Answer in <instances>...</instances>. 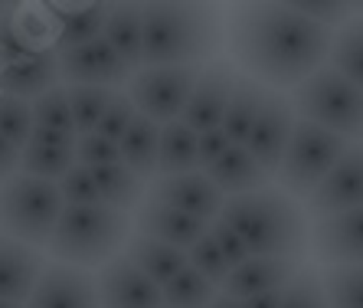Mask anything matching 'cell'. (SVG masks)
Here are the masks:
<instances>
[{
  "label": "cell",
  "mask_w": 363,
  "mask_h": 308,
  "mask_svg": "<svg viewBox=\"0 0 363 308\" xmlns=\"http://www.w3.org/2000/svg\"><path fill=\"white\" fill-rule=\"evenodd\" d=\"M295 121H298V115H295V109H291V102H288V95L265 92V102L252 121V131L245 138V148H249V154L262 164L272 177L279 171L281 154H285V148H288V138H291Z\"/></svg>",
  "instance_id": "obj_12"
},
{
  "label": "cell",
  "mask_w": 363,
  "mask_h": 308,
  "mask_svg": "<svg viewBox=\"0 0 363 308\" xmlns=\"http://www.w3.org/2000/svg\"><path fill=\"white\" fill-rule=\"evenodd\" d=\"M328 66L363 92V13L350 17L340 30H334Z\"/></svg>",
  "instance_id": "obj_27"
},
{
  "label": "cell",
  "mask_w": 363,
  "mask_h": 308,
  "mask_svg": "<svg viewBox=\"0 0 363 308\" xmlns=\"http://www.w3.org/2000/svg\"><path fill=\"white\" fill-rule=\"evenodd\" d=\"M7 17H10V13H7V7H0V30H4V23H7Z\"/></svg>",
  "instance_id": "obj_47"
},
{
  "label": "cell",
  "mask_w": 363,
  "mask_h": 308,
  "mask_svg": "<svg viewBox=\"0 0 363 308\" xmlns=\"http://www.w3.org/2000/svg\"><path fill=\"white\" fill-rule=\"evenodd\" d=\"M131 236V216L108 207H62L60 223L52 230L50 249L52 263L76 265V269H101L115 256H121Z\"/></svg>",
  "instance_id": "obj_4"
},
{
  "label": "cell",
  "mask_w": 363,
  "mask_h": 308,
  "mask_svg": "<svg viewBox=\"0 0 363 308\" xmlns=\"http://www.w3.org/2000/svg\"><path fill=\"white\" fill-rule=\"evenodd\" d=\"M56 187H60V197L66 207H95L99 204V187H95V180H92V171H85L79 164L56 180Z\"/></svg>",
  "instance_id": "obj_39"
},
{
  "label": "cell",
  "mask_w": 363,
  "mask_h": 308,
  "mask_svg": "<svg viewBox=\"0 0 363 308\" xmlns=\"http://www.w3.org/2000/svg\"><path fill=\"white\" fill-rule=\"evenodd\" d=\"M161 292H164V305L170 308H210V302L220 295V289L206 282L190 265H184L167 285H161Z\"/></svg>",
  "instance_id": "obj_31"
},
{
  "label": "cell",
  "mask_w": 363,
  "mask_h": 308,
  "mask_svg": "<svg viewBox=\"0 0 363 308\" xmlns=\"http://www.w3.org/2000/svg\"><path fill=\"white\" fill-rule=\"evenodd\" d=\"M347 141L340 135H330L321 125H311V121L298 119L291 138H288V148L281 154V164L275 171V187H281L288 197H295L298 204L311 197L318 184L334 171V164L340 161V154L347 151Z\"/></svg>",
  "instance_id": "obj_7"
},
{
  "label": "cell",
  "mask_w": 363,
  "mask_h": 308,
  "mask_svg": "<svg viewBox=\"0 0 363 308\" xmlns=\"http://www.w3.org/2000/svg\"><path fill=\"white\" fill-rule=\"evenodd\" d=\"M265 92H269V89H262L255 79L239 72V82H236V89H233V99H229L226 115H223V125H220L233 145H245L255 115H259V109H262V102H265Z\"/></svg>",
  "instance_id": "obj_28"
},
{
  "label": "cell",
  "mask_w": 363,
  "mask_h": 308,
  "mask_svg": "<svg viewBox=\"0 0 363 308\" xmlns=\"http://www.w3.org/2000/svg\"><path fill=\"white\" fill-rule=\"evenodd\" d=\"M321 285L328 308H363V265H328Z\"/></svg>",
  "instance_id": "obj_32"
},
{
  "label": "cell",
  "mask_w": 363,
  "mask_h": 308,
  "mask_svg": "<svg viewBox=\"0 0 363 308\" xmlns=\"http://www.w3.org/2000/svg\"><path fill=\"white\" fill-rule=\"evenodd\" d=\"M220 220L229 223L252 256L308 259L311 249V223L304 207L288 197L281 187H262L252 194L226 197Z\"/></svg>",
  "instance_id": "obj_2"
},
{
  "label": "cell",
  "mask_w": 363,
  "mask_h": 308,
  "mask_svg": "<svg viewBox=\"0 0 363 308\" xmlns=\"http://www.w3.org/2000/svg\"><path fill=\"white\" fill-rule=\"evenodd\" d=\"M210 184L220 190L223 197H239V194H252V190H262V187H272V174L265 171L262 164L255 161L249 148L245 145H233L220 161L213 164L206 171Z\"/></svg>",
  "instance_id": "obj_22"
},
{
  "label": "cell",
  "mask_w": 363,
  "mask_h": 308,
  "mask_svg": "<svg viewBox=\"0 0 363 308\" xmlns=\"http://www.w3.org/2000/svg\"><path fill=\"white\" fill-rule=\"evenodd\" d=\"M301 259H279V256H249L242 265H236L223 282V295L236 302L255 299L265 292H281L298 273H301Z\"/></svg>",
  "instance_id": "obj_17"
},
{
  "label": "cell",
  "mask_w": 363,
  "mask_h": 308,
  "mask_svg": "<svg viewBox=\"0 0 363 308\" xmlns=\"http://www.w3.org/2000/svg\"><path fill=\"white\" fill-rule=\"evenodd\" d=\"M279 308H328L321 285V269H314L311 263L301 265V273L281 289Z\"/></svg>",
  "instance_id": "obj_34"
},
{
  "label": "cell",
  "mask_w": 363,
  "mask_h": 308,
  "mask_svg": "<svg viewBox=\"0 0 363 308\" xmlns=\"http://www.w3.org/2000/svg\"><path fill=\"white\" fill-rule=\"evenodd\" d=\"M203 66H144L128 82V99L138 115L151 119L154 125L180 121L186 102L196 89Z\"/></svg>",
  "instance_id": "obj_8"
},
{
  "label": "cell",
  "mask_w": 363,
  "mask_h": 308,
  "mask_svg": "<svg viewBox=\"0 0 363 308\" xmlns=\"http://www.w3.org/2000/svg\"><path fill=\"white\" fill-rule=\"evenodd\" d=\"M206 233H210V240L216 243V246H220V253L226 256V263L233 265V269H236V265H242L245 259L252 256V253L245 249V243L236 236V230H233L229 223H223L220 216H216V220H213L210 226H206Z\"/></svg>",
  "instance_id": "obj_42"
},
{
  "label": "cell",
  "mask_w": 363,
  "mask_h": 308,
  "mask_svg": "<svg viewBox=\"0 0 363 308\" xmlns=\"http://www.w3.org/2000/svg\"><path fill=\"white\" fill-rule=\"evenodd\" d=\"M23 308H99L95 275L62 263L43 265Z\"/></svg>",
  "instance_id": "obj_15"
},
{
  "label": "cell",
  "mask_w": 363,
  "mask_h": 308,
  "mask_svg": "<svg viewBox=\"0 0 363 308\" xmlns=\"http://www.w3.org/2000/svg\"><path fill=\"white\" fill-rule=\"evenodd\" d=\"M92 180L99 187V204L118 214H131L135 207H141L144 197V180L131 174L125 164H108V167H95Z\"/></svg>",
  "instance_id": "obj_29"
},
{
  "label": "cell",
  "mask_w": 363,
  "mask_h": 308,
  "mask_svg": "<svg viewBox=\"0 0 363 308\" xmlns=\"http://www.w3.org/2000/svg\"><path fill=\"white\" fill-rule=\"evenodd\" d=\"M288 7L295 10L298 17L304 20H311V23L324 26V30H340V26L350 20V10L354 7H347V4H314V0H295V4H288Z\"/></svg>",
  "instance_id": "obj_41"
},
{
  "label": "cell",
  "mask_w": 363,
  "mask_h": 308,
  "mask_svg": "<svg viewBox=\"0 0 363 308\" xmlns=\"http://www.w3.org/2000/svg\"><path fill=\"white\" fill-rule=\"evenodd\" d=\"M76 164L85 171H95V167H108V164H121V151L115 141L101 138L99 131L92 135H79L76 138Z\"/></svg>",
  "instance_id": "obj_38"
},
{
  "label": "cell",
  "mask_w": 363,
  "mask_h": 308,
  "mask_svg": "<svg viewBox=\"0 0 363 308\" xmlns=\"http://www.w3.org/2000/svg\"><path fill=\"white\" fill-rule=\"evenodd\" d=\"M99 308H164V292L157 282L141 275L125 256L105 263L95 275Z\"/></svg>",
  "instance_id": "obj_14"
},
{
  "label": "cell",
  "mask_w": 363,
  "mask_h": 308,
  "mask_svg": "<svg viewBox=\"0 0 363 308\" xmlns=\"http://www.w3.org/2000/svg\"><path fill=\"white\" fill-rule=\"evenodd\" d=\"M236 82H239V69L233 60L206 62V66L200 69L196 89H194V95H190V102H186L180 121H184L190 131H196V135H203V131H210V128H220Z\"/></svg>",
  "instance_id": "obj_11"
},
{
  "label": "cell",
  "mask_w": 363,
  "mask_h": 308,
  "mask_svg": "<svg viewBox=\"0 0 363 308\" xmlns=\"http://www.w3.org/2000/svg\"><path fill=\"white\" fill-rule=\"evenodd\" d=\"M301 207L311 220L337 216V214H347V210H360L363 207V141L350 145L340 154L334 171L318 184V190Z\"/></svg>",
  "instance_id": "obj_10"
},
{
  "label": "cell",
  "mask_w": 363,
  "mask_h": 308,
  "mask_svg": "<svg viewBox=\"0 0 363 308\" xmlns=\"http://www.w3.org/2000/svg\"><path fill=\"white\" fill-rule=\"evenodd\" d=\"M30 109H33V125H36V128H50V131H66V135H76L72 111H69V99H66V86L50 89V92L40 95L36 102H30Z\"/></svg>",
  "instance_id": "obj_36"
},
{
  "label": "cell",
  "mask_w": 363,
  "mask_h": 308,
  "mask_svg": "<svg viewBox=\"0 0 363 308\" xmlns=\"http://www.w3.org/2000/svg\"><path fill=\"white\" fill-rule=\"evenodd\" d=\"M288 102L298 119L321 125L330 135H340L347 145L363 141V92L350 86L344 76H337L330 66L318 69L311 79L291 89Z\"/></svg>",
  "instance_id": "obj_5"
},
{
  "label": "cell",
  "mask_w": 363,
  "mask_h": 308,
  "mask_svg": "<svg viewBox=\"0 0 363 308\" xmlns=\"http://www.w3.org/2000/svg\"><path fill=\"white\" fill-rule=\"evenodd\" d=\"M144 66H206L220 60L223 20L203 4H144Z\"/></svg>",
  "instance_id": "obj_3"
},
{
  "label": "cell",
  "mask_w": 363,
  "mask_h": 308,
  "mask_svg": "<svg viewBox=\"0 0 363 308\" xmlns=\"http://www.w3.org/2000/svg\"><path fill=\"white\" fill-rule=\"evenodd\" d=\"M43 265L46 263L40 259V253L33 246H23V243L0 233V299L26 305Z\"/></svg>",
  "instance_id": "obj_21"
},
{
  "label": "cell",
  "mask_w": 363,
  "mask_h": 308,
  "mask_svg": "<svg viewBox=\"0 0 363 308\" xmlns=\"http://www.w3.org/2000/svg\"><path fill=\"white\" fill-rule=\"evenodd\" d=\"M76 138L79 135H66V131L33 128L26 148L20 151V174L56 184L62 174L76 167Z\"/></svg>",
  "instance_id": "obj_18"
},
{
  "label": "cell",
  "mask_w": 363,
  "mask_h": 308,
  "mask_svg": "<svg viewBox=\"0 0 363 308\" xmlns=\"http://www.w3.org/2000/svg\"><path fill=\"white\" fill-rule=\"evenodd\" d=\"M0 308H23V305H20V302H4L0 299Z\"/></svg>",
  "instance_id": "obj_48"
},
{
  "label": "cell",
  "mask_w": 363,
  "mask_h": 308,
  "mask_svg": "<svg viewBox=\"0 0 363 308\" xmlns=\"http://www.w3.org/2000/svg\"><path fill=\"white\" fill-rule=\"evenodd\" d=\"M281 302V292H265V295H255V299H245L239 302L242 308H279Z\"/></svg>",
  "instance_id": "obj_45"
},
{
  "label": "cell",
  "mask_w": 363,
  "mask_h": 308,
  "mask_svg": "<svg viewBox=\"0 0 363 308\" xmlns=\"http://www.w3.org/2000/svg\"><path fill=\"white\" fill-rule=\"evenodd\" d=\"M308 253L324 269L328 265H363V207L314 220Z\"/></svg>",
  "instance_id": "obj_13"
},
{
  "label": "cell",
  "mask_w": 363,
  "mask_h": 308,
  "mask_svg": "<svg viewBox=\"0 0 363 308\" xmlns=\"http://www.w3.org/2000/svg\"><path fill=\"white\" fill-rule=\"evenodd\" d=\"M190 171H196V131H190L184 121H170L161 128L154 177H177Z\"/></svg>",
  "instance_id": "obj_30"
},
{
  "label": "cell",
  "mask_w": 363,
  "mask_h": 308,
  "mask_svg": "<svg viewBox=\"0 0 363 308\" xmlns=\"http://www.w3.org/2000/svg\"><path fill=\"white\" fill-rule=\"evenodd\" d=\"M229 148H233V141L226 138L223 128H210V131H203V135H196V171L206 174Z\"/></svg>",
  "instance_id": "obj_43"
},
{
  "label": "cell",
  "mask_w": 363,
  "mask_h": 308,
  "mask_svg": "<svg viewBox=\"0 0 363 308\" xmlns=\"http://www.w3.org/2000/svg\"><path fill=\"white\" fill-rule=\"evenodd\" d=\"M56 66H60V82L66 89L72 86H85V89H115L131 82V69L111 53V46L105 40L95 43L76 46V50H62L56 53Z\"/></svg>",
  "instance_id": "obj_9"
},
{
  "label": "cell",
  "mask_w": 363,
  "mask_h": 308,
  "mask_svg": "<svg viewBox=\"0 0 363 308\" xmlns=\"http://www.w3.org/2000/svg\"><path fill=\"white\" fill-rule=\"evenodd\" d=\"M135 115H138V111H135V105H131V99H128L125 92H115L95 131H99L101 138H108V141H115V145H118L121 135L128 131V125L135 121Z\"/></svg>",
  "instance_id": "obj_40"
},
{
  "label": "cell",
  "mask_w": 363,
  "mask_h": 308,
  "mask_svg": "<svg viewBox=\"0 0 363 308\" xmlns=\"http://www.w3.org/2000/svg\"><path fill=\"white\" fill-rule=\"evenodd\" d=\"M52 13H60V7H52ZM111 4H85V7H69L60 13V26H56V53L76 50V46L95 43L105 33Z\"/></svg>",
  "instance_id": "obj_26"
},
{
  "label": "cell",
  "mask_w": 363,
  "mask_h": 308,
  "mask_svg": "<svg viewBox=\"0 0 363 308\" xmlns=\"http://www.w3.org/2000/svg\"><path fill=\"white\" fill-rule=\"evenodd\" d=\"M186 265H190V269H196V273H200L206 282L216 285V289H223L226 275L233 273V265L226 263V256L220 253V246L210 240V233H203L200 240L186 249Z\"/></svg>",
  "instance_id": "obj_37"
},
{
  "label": "cell",
  "mask_w": 363,
  "mask_h": 308,
  "mask_svg": "<svg viewBox=\"0 0 363 308\" xmlns=\"http://www.w3.org/2000/svg\"><path fill=\"white\" fill-rule=\"evenodd\" d=\"M121 256L135 265L141 275H147L151 282L167 285L174 275L186 265V253L174 246H164L157 240H147V236H128Z\"/></svg>",
  "instance_id": "obj_24"
},
{
  "label": "cell",
  "mask_w": 363,
  "mask_h": 308,
  "mask_svg": "<svg viewBox=\"0 0 363 308\" xmlns=\"http://www.w3.org/2000/svg\"><path fill=\"white\" fill-rule=\"evenodd\" d=\"M111 95L115 92H108V89H85V86L66 89L76 135H92V131L99 128V121H101V115H105V109H108Z\"/></svg>",
  "instance_id": "obj_33"
},
{
  "label": "cell",
  "mask_w": 363,
  "mask_h": 308,
  "mask_svg": "<svg viewBox=\"0 0 363 308\" xmlns=\"http://www.w3.org/2000/svg\"><path fill=\"white\" fill-rule=\"evenodd\" d=\"M135 226H138V236H147V240H157V243H164V246H174V249H184L186 253V249L206 233L210 223L194 220V216L174 210V207L157 204V200H141Z\"/></svg>",
  "instance_id": "obj_20"
},
{
  "label": "cell",
  "mask_w": 363,
  "mask_h": 308,
  "mask_svg": "<svg viewBox=\"0 0 363 308\" xmlns=\"http://www.w3.org/2000/svg\"><path fill=\"white\" fill-rule=\"evenodd\" d=\"M147 200H157L164 207H174L180 214L194 216V220L213 223L223 210V194L210 184V177L200 171L177 174V177H157L147 190Z\"/></svg>",
  "instance_id": "obj_16"
},
{
  "label": "cell",
  "mask_w": 363,
  "mask_h": 308,
  "mask_svg": "<svg viewBox=\"0 0 363 308\" xmlns=\"http://www.w3.org/2000/svg\"><path fill=\"white\" fill-rule=\"evenodd\" d=\"M17 171H20V151L0 138V184H7Z\"/></svg>",
  "instance_id": "obj_44"
},
{
  "label": "cell",
  "mask_w": 363,
  "mask_h": 308,
  "mask_svg": "<svg viewBox=\"0 0 363 308\" xmlns=\"http://www.w3.org/2000/svg\"><path fill=\"white\" fill-rule=\"evenodd\" d=\"M33 109L30 102H20L13 95H0V138L23 151L30 135H33Z\"/></svg>",
  "instance_id": "obj_35"
},
{
  "label": "cell",
  "mask_w": 363,
  "mask_h": 308,
  "mask_svg": "<svg viewBox=\"0 0 363 308\" xmlns=\"http://www.w3.org/2000/svg\"><path fill=\"white\" fill-rule=\"evenodd\" d=\"M157 145H161V125H154L144 115H135V121L128 125L118 141L121 164L141 180H151L157 171Z\"/></svg>",
  "instance_id": "obj_25"
},
{
  "label": "cell",
  "mask_w": 363,
  "mask_h": 308,
  "mask_svg": "<svg viewBox=\"0 0 363 308\" xmlns=\"http://www.w3.org/2000/svg\"><path fill=\"white\" fill-rule=\"evenodd\" d=\"M164 308H170V305H164Z\"/></svg>",
  "instance_id": "obj_49"
},
{
  "label": "cell",
  "mask_w": 363,
  "mask_h": 308,
  "mask_svg": "<svg viewBox=\"0 0 363 308\" xmlns=\"http://www.w3.org/2000/svg\"><path fill=\"white\" fill-rule=\"evenodd\" d=\"M330 30L298 17L288 4H249L233 10L226 43L236 69L269 92H291L328 66Z\"/></svg>",
  "instance_id": "obj_1"
},
{
  "label": "cell",
  "mask_w": 363,
  "mask_h": 308,
  "mask_svg": "<svg viewBox=\"0 0 363 308\" xmlns=\"http://www.w3.org/2000/svg\"><path fill=\"white\" fill-rule=\"evenodd\" d=\"M60 187L52 180L13 174L0 184V233L23 246H46L62 214Z\"/></svg>",
  "instance_id": "obj_6"
},
{
  "label": "cell",
  "mask_w": 363,
  "mask_h": 308,
  "mask_svg": "<svg viewBox=\"0 0 363 308\" xmlns=\"http://www.w3.org/2000/svg\"><path fill=\"white\" fill-rule=\"evenodd\" d=\"M101 40L111 46V53L125 62L131 72L144 69V23L141 4H115L105 23Z\"/></svg>",
  "instance_id": "obj_23"
},
{
  "label": "cell",
  "mask_w": 363,
  "mask_h": 308,
  "mask_svg": "<svg viewBox=\"0 0 363 308\" xmlns=\"http://www.w3.org/2000/svg\"><path fill=\"white\" fill-rule=\"evenodd\" d=\"M210 308H242V305H239L236 299H229V295H223V292H220V295L210 302Z\"/></svg>",
  "instance_id": "obj_46"
},
{
  "label": "cell",
  "mask_w": 363,
  "mask_h": 308,
  "mask_svg": "<svg viewBox=\"0 0 363 308\" xmlns=\"http://www.w3.org/2000/svg\"><path fill=\"white\" fill-rule=\"evenodd\" d=\"M60 86V66L56 50L26 53L20 60L0 66V95H13L20 102H36L40 95Z\"/></svg>",
  "instance_id": "obj_19"
}]
</instances>
